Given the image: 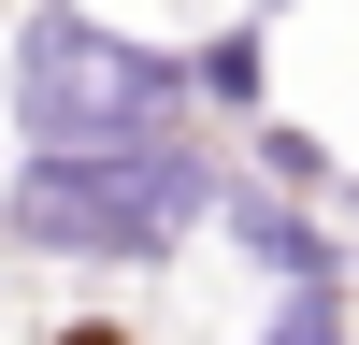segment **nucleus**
Returning <instances> with one entry per match:
<instances>
[{
  "label": "nucleus",
  "instance_id": "1",
  "mask_svg": "<svg viewBox=\"0 0 359 345\" xmlns=\"http://www.w3.org/2000/svg\"><path fill=\"white\" fill-rule=\"evenodd\" d=\"M201 201H216V172H201L172 130H144V144H86V158H29L15 230L86 245V259H158L172 230L201 216Z\"/></svg>",
  "mask_w": 359,
  "mask_h": 345
},
{
  "label": "nucleus",
  "instance_id": "2",
  "mask_svg": "<svg viewBox=\"0 0 359 345\" xmlns=\"http://www.w3.org/2000/svg\"><path fill=\"white\" fill-rule=\"evenodd\" d=\"M15 115H29L43 158L144 144V130H172V58L115 43V29H86V15H29V43H15Z\"/></svg>",
  "mask_w": 359,
  "mask_h": 345
},
{
  "label": "nucleus",
  "instance_id": "3",
  "mask_svg": "<svg viewBox=\"0 0 359 345\" xmlns=\"http://www.w3.org/2000/svg\"><path fill=\"white\" fill-rule=\"evenodd\" d=\"M259 345H345V288H287V316Z\"/></svg>",
  "mask_w": 359,
  "mask_h": 345
}]
</instances>
